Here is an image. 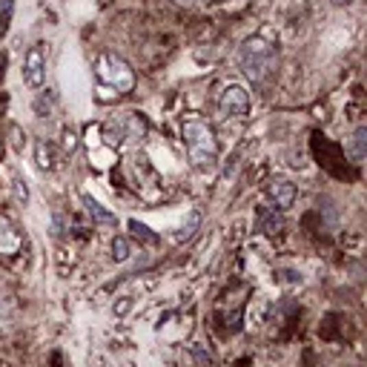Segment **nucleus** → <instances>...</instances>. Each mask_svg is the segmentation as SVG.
I'll list each match as a JSON object with an SVG mask.
<instances>
[{
  "label": "nucleus",
  "mask_w": 367,
  "mask_h": 367,
  "mask_svg": "<svg viewBox=\"0 0 367 367\" xmlns=\"http://www.w3.org/2000/svg\"><path fill=\"white\" fill-rule=\"evenodd\" d=\"M12 143H14V150L18 152L23 150V143H26V135L21 132V126H14V123H12Z\"/></svg>",
  "instance_id": "obj_20"
},
{
  "label": "nucleus",
  "mask_w": 367,
  "mask_h": 367,
  "mask_svg": "<svg viewBox=\"0 0 367 367\" xmlns=\"http://www.w3.org/2000/svg\"><path fill=\"white\" fill-rule=\"evenodd\" d=\"M218 109H221V115H227V118H247V113H250V92L244 86H238V84L224 86L221 95H218Z\"/></svg>",
  "instance_id": "obj_5"
},
{
  "label": "nucleus",
  "mask_w": 367,
  "mask_h": 367,
  "mask_svg": "<svg viewBox=\"0 0 367 367\" xmlns=\"http://www.w3.org/2000/svg\"><path fill=\"white\" fill-rule=\"evenodd\" d=\"M84 206H86V215L95 221L98 227H118V215L109 213L101 201H95L92 196H84Z\"/></svg>",
  "instance_id": "obj_10"
},
{
  "label": "nucleus",
  "mask_w": 367,
  "mask_h": 367,
  "mask_svg": "<svg viewBox=\"0 0 367 367\" xmlns=\"http://www.w3.org/2000/svg\"><path fill=\"white\" fill-rule=\"evenodd\" d=\"M95 81H98V101H113L118 95H126L135 89V72L121 55L101 52L92 63Z\"/></svg>",
  "instance_id": "obj_2"
},
{
  "label": "nucleus",
  "mask_w": 367,
  "mask_h": 367,
  "mask_svg": "<svg viewBox=\"0 0 367 367\" xmlns=\"http://www.w3.org/2000/svg\"><path fill=\"white\" fill-rule=\"evenodd\" d=\"M130 230H132V235L138 238V241H143V244H158V241H161V235H155L147 224H141V221H130Z\"/></svg>",
  "instance_id": "obj_16"
},
{
  "label": "nucleus",
  "mask_w": 367,
  "mask_h": 367,
  "mask_svg": "<svg viewBox=\"0 0 367 367\" xmlns=\"http://www.w3.org/2000/svg\"><path fill=\"white\" fill-rule=\"evenodd\" d=\"M43 81H46V52L40 43H35L29 46L26 60H23V84L29 89H40Z\"/></svg>",
  "instance_id": "obj_6"
},
{
  "label": "nucleus",
  "mask_w": 367,
  "mask_h": 367,
  "mask_svg": "<svg viewBox=\"0 0 367 367\" xmlns=\"http://www.w3.org/2000/svg\"><path fill=\"white\" fill-rule=\"evenodd\" d=\"M23 250V233L9 215H0V255L3 259H14Z\"/></svg>",
  "instance_id": "obj_7"
},
{
  "label": "nucleus",
  "mask_w": 367,
  "mask_h": 367,
  "mask_svg": "<svg viewBox=\"0 0 367 367\" xmlns=\"http://www.w3.org/2000/svg\"><path fill=\"white\" fill-rule=\"evenodd\" d=\"M143 135H147V118L141 113H126L121 118H113L104 123V141L109 147H123L126 141L141 143Z\"/></svg>",
  "instance_id": "obj_4"
},
{
  "label": "nucleus",
  "mask_w": 367,
  "mask_h": 367,
  "mask_svg": "<svg viewBox=\"0 0 367 367\" xmlns=\"http://www.w3.org/2000/svg\"><path fill=\"white\" fill-rule=\"evenodd\" d=\"M12 189H14V201H18L21 206H26L29 204V187H26V181L21 178V175L12 178Z\"/></svg>",
  "instance_id": "obj_18"
},
{
  "label": "nucleus",
  "mask_w": 367,
  "mask_h": 367,
  "mask_svg": "<svg viewBox=\"0 0 367 367\" xmlns=\"http://www.w3.org/2000/svg\"><path fill=\"white\" fill-rule=\"evenodd\" d=\"M181 135H184L189 164L198 172H213L218 167V158H221V147H218L213 123L198 113H187L181 118Z\"/></svg>",
  "instance_id": "obj_1"
},
{
  "label": "nucleus",
  "mask_w": 367,
  "mask_h": 367,
  "mask_svg": "<svg viewBox=\"0 0 367 367\" xmlns=\"http://www.w3.org/2000/svg\"><path fill=\"white\" fill-rule=\"evenodd\" d=\"M35 161H38V167L43 172H52L55 164H58V152H55V147L46 138H38L35 141Z\"/></svg>",
  "instance_id": "obj_11"
},
{
  "label": "nucleus",
  "mask_w": 367,
  "mask_h": 367,
  "mask_svg": "<svg viewBox=\"0 0 367 367\" xmlns=\"http://www.w3.org/2000/svg\"><path fill=\"white\" fill-rule=\"evenodd\" d=\"M255 230H261L264 235H279L284 230L281 210H276V206H259L255 210Z\"/></svg>",
  "instance_id": "obj_9"
},
{
  "label": "nucleus",
  "mask_w": 367,
  "mask_h": 367,
  "mask_svg": "<svg viewBox=\"0 0 367 367\" xmlns=\"http://www.w3.org/2000/svg\"><path fill=\"white\" fill-rule=\"evenodd\" d=\"M52 218H55V235H58V238H63V230H67V227H63V213H60V210H55V213H52Z\"/></svg>",
  "instance_id": "obj_22"
},
{
  "label": "nucleus",
  "mask_w": 367,
  "mask_h": 367,
  "mask_svg": "<svg viewBox=\"0 0 367 367\" xmlns=\"http://www.w3.org/2000/svg\"><path fill=\"white\" fill-rule=\"evenodd\" d=\"M198 230H201V213H198V210H193V213L187 215L184 224H181V230L175 233V241L184 244V241H189V238H196V233H198Z\"/></svg>",
  "instance_id": "obj_14"
},
{
  "label": "nucleus",
  "mask_w": 367,
  "mask_h": 367,
  "mask_svg": "<svg viewBox=\"0 0 367 367\" xmlns=\"http://www.w3.org/2000/svg\"><path fill=\"white\" fill-rule=\"evenodd\" d=\"M55 92L52 89H46V92H40L38 98H35V113H38V118H49V113H52V106H55Z\"/></svg>",
  "instance_id": "obj_15"
},
{
  "label": "nucleus",
  "mask_w": 367,
  "mask_h": 367,
  "mask_svg": "<svg viewBox=\"0 0 367 367\" xmlns=\"http://www.w3.org/2000/svg\"><path fill=\"white\" fill-rule=\"evenodd\" d=\"M238 63H241V72L250 78V81L255 86H261L270 81V75L276 72L279 67V52H276V46L259 38V35H252L241 43V52H238Z\"/></svg>",
  "instance_id": "obj_3"
},
{
  "label": "nucleus",
  "mask_w": 367,
  "mask_h": 367,
  "mask_svg": "<svg viewBox=\"0 0 367 367\" xmlns=\"http://www.w3.org/2000/svg\"><path fill=\"white\" fill-rule=\"evenodd\" d=\"M132 255V247H130V241H126L123 235H115L113 238V261L115 264H123L126 259Z\"/></svg>",
  "instance_id": "obj_17"
},
{
  "label": "nucleus",
  "mask_w": 367,
  "mask_h": 367,
  "mask_svg": "<svg viewBox=\"0 0 367 367\" xmlns=\"http://www.w3.org/2000/svg\"><path fill=\"white\" fill-rule=\"evenodd\" d=\"M6 32H9V21H3V18H0V38H3Z\"/></svg>",
  "instance_id": "obj_24"
},
{
  "label": "nucleus",
  "mask_w": 367,
  "mask_h": 367,
  "mask_svg": "<svg viewBox=\"0 0 367 367\" xmlns=\"http://www.w3.org/2000/svg\"><path fill=\"white\" fill-rule=\"evenodd\" d=\"M75 150H78V132L72 126H67V130H63V155H72Z\"/></svg>",
  "instance_id": "obj_19"
},
{
  "label": "nucleus",
  "mask_w": 367,
  "mask_h": 367,
  "mask_svg": "<svg viewBox=\"0 0 367 367\" xmlns=\"http://www.w3.org/2000/svg\"><path fill=\"white\" fill-rule=\"evenodd\" d=\"M347 155H350V161H353V164H362L364 161V155H367V126H359V130L350 135Z\"/></svg>",
  "instance_id": "obj_13"
},
{
  "label": "nucleus",
  "mask_w": 367,
  "mask_h": 367,
  "mask_svg": "<svg viewBox=\"0 0 367 367\" xmlns=\"http://www.w3.org/2000/svg\"><path fill=\"white\" fill-rule=\"evenodd\" d=\"M267 196L276 204V210H290V206L296 204V198H298V189L287 178H273L267 184Z\"/></svg>",
  "instance_id": "obj_8"
},
{
  "label": "nucleus",
  "mask_w": 367,
  "mask_h": 367,
  "mask_svg": "<svg viewBox=\"0 0 367 367\" xmlns=\"http://www.w3.org/2000/svg\"><path fill=\"white\" fill-rule=\"evenodd\" d=\"M172 3H178V6H187V9H193V6H206V3H213V0H172Z\"/></svg>",
  "instance_id": "obj_23"
},
{
  "label": "nucleus",
  "mask_w": 367,
  "mask_h": 367,
  "mask_svg": "<svg viewBox=\"0 0 367 367\" xmlns=\"http://www.w3.org/2000/svg\"><path fill=\"white\" fill-rule=\"evenodd\" d=\"M12 9H14V0H0V18L12 21Z\"/></svg>",
  "instance_id": "obj_21"
},
{
  "label": "nucleus",
  "mask_w": 367,
  "mask_h": 367,
  "mask_svg": "<svg viewBox=\"0 0 367 367\" xmlns=\"http://www.w3.org/2000/svg\"><path fill=\"white\" fill-rule=\"evenodd\" d=\"M3 67H6V55H0V81H3V75H6Z\"/></svg>",
  "instance_id": "obj_25"
},
{
  "label": "nucleus",
  "mask_w": 367,
  "mask_h": 367,
  "mask_svg": "<svg viewBox=\"0 0 367 367\" xmlns=\"http://www.w3.org/2000/svg\"><path fill=\"white\" fill-rule=\"evenodd\" d=\"M14 316H18V301H14V296L6 290L3 284H0V330L12 327Z\"/></svg>",
  "instance_id": "obj_12"
},
{
  "label": "nucleus",
  "mask_w": 367,
  "mask_h": 367,
  "mask_svg": "<svg viewBox=\"0 0 367 367\" xmlns=\"http://www.w3.org/2000/svg\"><path fill=\"white\" fill-rule=\"evenodd\" d=\"M333 3H336V6H347V3H350V0H333Z\"/></svg>",
  "instance_id": "obj_26"
}]
</instances>
